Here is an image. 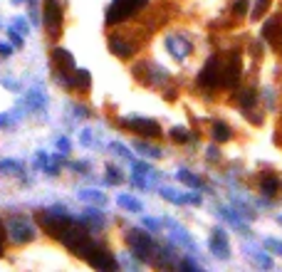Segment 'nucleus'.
Wrapping results in <instances>:
<instances>
[{
  "label": "nucleus",
  "mask_w": 282,
  "mask_h": 272,
  "mask_svg": "<svg viewBox=\"0 0 282 272\" xmlns=\"http://www.w3.org/2000/svg\"><path fill=\"white\" fill-rule=\"evenodd\" d=\"M77 198L82 203H87V205H107V193H102V191H97V188H82L79 193H77Z\"/></svg>",
  "instance_id": "a211bd4d"
},
{
  "label": "nucleus",
  "mask_w": 282,
  "mask_h": 272,
  "mask_svg": "<svg viewBox=\"0 0 282 272\" xmlns=\"http://www.w3.org/2000/svg\"><path fill=\"white\" fill-rule=\"evenodd\" d=\"M5 238L13 245L23 247V245L32 243L37 238V230H35V225H32V220L28 215H10L5 220Z\"/></svg>",
  "instance_id": "f03ea898"
},
{
  "label": "nucleus",
  "mask_w": 282,
  "mask_h": 272,
  "mask_svg": "<svg viewBox=\"0 0 282 272\" xmlns=\"http://www.w3.org/2000/svg\"><path fill=\"white\" fill-rule=\"evenodd\" d=\"M161 198L169 203H176V205H198L200 203L198 193H184V191H176V188H171V186L161 188Z\"/></svg>",
  "instance_id": "ddd939ff"
},
{
  "label": "nucleus",
  "mask_w": 282,
  "mask_h": 272,
  "mask_svg": "<svg viewBox=\"0 0 282 272\" xmlns=\"http://www.w3.org/2000/svg\"><path fill=\"white\" fill-rule=\"evenodd\" d=\"M169 136L173 139L176 143H186V141H191V131L186 129V127H173V129L169 131Z\"/></svg>",
  "instance_id": "2f4dec72"
},
{
  "label": "nucleus",
  "mask_w": 282,
  "mask_h": 272,
  "mask_svg": "<svg viewBox=\"0 0 282 272\" xmlns=\"http://www.w3.org/2000/svg\"><path fill=\"white\" fill-rule=\"evenodd\" d=\"M248 8H250V0H235L233 3V15H245L248 13Z\"/></svg>",
  "instance_id": "79ce46f5"
},
{
  "label": "nucleus",
  "mask_w": 282,
  "mask_h": 272,
  "mask_svg": "<svg viewBox=\"0 0 282 272\" xmlns=\"http://www.w3.org/2000/svg\"><path fill=\"white\" fill-rule=\"evenodd\" d=\"M263 247H265L268 253H272V255H280V258H282V240H275V238H265V240H263Z\"/></svg>",
  "instance_id": "f704fd0d"
},
{
  "label": "nucleus",
  "mask_w": 282,
  "mask_h": 272,
  "mask_svg": "<svg viewBox=\"0 0 282 272\" xmlns=\"http://www.w3.org/2000/svg\"><path fill=\"white\" fill-rule=\"evenodd\" d=\"M122 181H124L122 171H119L116 166H112V163H107V183H112V186H119Z\"/></svg>",
  "instance_id": "473e14b6"
},
{
  "label": "nucleus",
  "mask_w": 282,
  "mask_h": 272,
  "mask_svg": "<svg viewBox=\"0 0 282 272\" xmlns=\"http://www.w3.org/2000/svg\"><path fill=\"white\" fill-rule=\"evenodd\" d=\"M0 176H23V163L15 158H0Z\"/></svg>",
  "instance_id": "5701e85b"
},
{
  "label": "nucleus",
  "mask_w": 282,
  "mask_h": 272,
  "mask_svg": "<svg viewBox=\"0 0 282 272\" xmlns=\"http://www.w3.org/2000/svg\"><path fill=\"white\" fill-rule=\"evenodd\" d=\"M223 87H235L240 82V52H230L223 59V72H220Z\"/></svg>",
  "instance_id": "9b49d317"
},
{
  "label": "nucleus",
  "mask_w": 282,
  "mask_h": 272,
  "mask_svg": "<svg viewBox=\"0 0 282 272\" xmlns=\"http://www.w3.org/2000/svg\"><path fill=\"white\" fill-rule=\"evenodd\" d=\"M277 223H282V215H277Z\"/></svg>",
  "instance_id": "603ef678"
},
{
  "label": "nucleus",
  "mask_w": 282,
  "mask_h": 272,
  "mask_svg": "<svg viewBox=\"0 0 282 272\" xmlns=\"http://www.w3.org/2000/svg\"><path fill=\"white\" fill-rule=\"evenodd\" d=\"M122 127H127V129H131L134 134H141V136H146V139H158V136H161L158 121L144 119V116H127V119H122Z\"/></svg>",
  "instance_id": "1a4fd4ad"
},
{
  "label": "nucleus",
  "mask_w": 282,
  "mask_h": 272,
  "mask_svg": "<svg viewBox=\"0 0 282 272\" xmlns=\"http://www.w3.org/2000/svg\"><path fill=\"white\" fill-rule=\"evenodd\" d=\"M208 247H211V253L218 260H228V258H230V243H228L226 233H223L220 228L213 230L211 240H208Z\"/></svg>",
  "instance_id": "2eb2a0df"
},
{
  "label": "nucleus",
  "mask_w": 282,
  "mask_h": 272,
  "mask_svg": "<svg viewBox=\"0 0 282 272\" xmlns=\"http://www.w3.org/2000/svg\"><path fill=\"white\" fill-rule=\"evenodd\" d=\"M116 203H119V208H124L129 213H141V211H144V203H141L139 198H134V196H129V193H122V196L116 198Z\"/></svg>",
  "instance_id": "4be33fe9"
},
{
  "label": "nucleus",
  "mask_w": 282,
  "mask_h": 272,
  "mask_svg": "<svg viewBox=\"0 0 282 272\" xmlns=\"http://www.w3.org/2000/svg\"><path fill=\"white\" fill-rule=\"evenodd\" d=\"M25 3H28L30 8H35V5H37V0H25Z\"/></svg>",
  "instance_id": "8fccbe9b"
},
{
  "label": "nucleus",
  "mask_w": 282,
  "mask_h": 272,
  "mask_svg": "<svg viewBox=\"0 0 282 272\" xmlns=\"http://www.w3.org/2000/svg\"><path fill=\"white\" fill-rule=\"evenodd\" d=\"M10 3H15V5H23V3H25V0H10Z\"/></svg>",
  "instance_id": "3c124183"
},
{
  "label": "nucleus",
  "mask_w": 282,
  "mask_h": 272,
  "mask_svg": "<svg viewBox=\"0 0 282 272\" xmlns=\"http://www.w3.org/2000/svg\"><path fill=\"white\" fill-rule=\"evenodd\" d=\"M47 161H50V154H47V151H37V156H35V161H32L35 171H45Z\"/></svg>",
  "instance_id": "e433bc0d"
},
{
  "label": "nucleus",
  "mask_w": 282,
  "mask_h": 272,
  "mask_svg": "<svg viewBox=\"0 0 282 272\" xmlns=\"http://www.w3.org/2000/svg\"><path fill=\"white\" fill-rule=\"evenodd\" d=\"M72 112H74V116H77V119H85V116H89V109H87V107H72Z\"/></svg>",
  "instance_id": "49530a36"
},
{
  "label": "nucleus",
  "mask_w": 282,
  "mask_h": 272,
  "mask_svg": "<svg viewBox=\"0 0 282 272\" xmlns=\"http://www.w3.org/2000/svg\"><path fill=\"white\" fill-rule=\"evenodd\" d=\"M277 25H280V20H277V15H272L265 20V25H263V37L268 40V43H275V32H277Z\"/></svg>",
  "instance_id": "cd10ccee"
},
{
  "label": "nucleus",
  "mask_w": 282,
  "mask_h": 272,
  "mask_svg": "<svg viewBox=\"0 0 282 272\" xmlns=\"http://www.w3.org/2000/svg\"><path fill=\"white\" fill-rule=\"evenodd\" d=\"M43 25L52 37H57V32L62 30V5H59V0H45Z\"/></svg>",
  "instance_id": "9d476101"
},
{
  "label": "nucleus",
  "mask_w": 282,
  "mask_h": 272,
  "mask_svg": "<svg viewBox=\"0 0 282 272\" xmlns=\"http://www.w3.org/2000/svg\"><path fill=\"white\" fill-rule=\"evenodd\" d=\"M164 225V220H156V218H144V228L151 230V233H158V228Z\"/></svg>",
  "instance_id": "37998d69"
},
{
  "label": "nucleus",
  "mask_w": 282,
  "mask_h": 272,
  "mask_svg": "<svg viewBox=\"0 0 282 272\" xmlns=\"http://www.w3.org/2000/svg\"><path fill=\"white\" fill-rule=\"evenodd\" d=\"M109 50H112V55H116V57H122V59H129L134 55V45L127 43L122 35H112L109 37Z\"/></svg>",
  "instance_id": "f3484780"
},
{
  "label": "nucleus",
  "mask_w": 282,
  "mask_h": 272,
  "mask_svg": "<svg viewBox=\"0 0 282 272\" xmlns=\"http://www.w3.org/2000/svg\"><path fill=\"white\" fill-rule=\"evenodd\" d=\"M176 178L184 183V186H188V188H200L203 186V181L198 178L196 173H191V171H186V169H181V171L176 173Z\"/></svg>",
  "instance_id": "bb28decb"
},
{
  "label": "nucleus",
  "mask_w": 282,
  "mask_h": 272,
  "mask_svg": "<svg viewBox=\"0 0 282 272\" xmlns=\"http://www.w3.org/2000/svg\"><path fill=\"white\" fill-rule=\"evenodd\" d=\"M79 143H82V146H94V131L92 129L79 131Z\"/></svg>",
  "instance_id": "a19ab883"
},
{
  "label": "nucleus",
  "mask_w": 282,
  "mask_h": 272,
  "mask_svg": "<svg viewBox=\"0 0 282 272\" xmlns=\"http://www.w3.org/2000/svg\"><path fill=\"white\" fill-rule=\"evenodd\" d=\"M77 258H82L89 265V267H94V270H116L119 267V262L114 260V255L104 247V245L94 243L92 238L85 243V247L77 253Z\"/></svg>",
  "instance_id": "7ed1b4c3"
},
{
  "label": "nucleus",
  "mask_w": 282,
  "mask_h": 272,
  "mask_svg": "<svg viewBox=\"0 0 282 272\" xmlns=\"http://www.w3.org/2000/svg\"><path fill=\"white\" fill-rule=\"evenodd\" d=\"M220 72H223V59L218 57V55H213V57L203 65L200 74H198V85L206 87V89H218V87H223Z\"/></svg>",
  "instance_id": "6e6552de"
},
{
  "label": "nucleus",
  "mask_w": 282,
  "mask_h": 272,
  "mask_svg": "<svg viewBox=\"0 0 282 272\" xmlns=\"http://www.w3.org/2000/svg\"><path fill=\"white\" fill-rule=\"evenodd\" d=\"M144 5H146V0H114L112 5L107 8L104 20H107V25H119V23L129 20L131 15L139 13Z\"/></svg>",
  "instance_id": "39448f33"
},
{
  "label": "nucleus",
  "mask_w": 282,
  "mask_h": 272,
  "mask_svg": "<svg viewBox=\"0 0 282 272\" xmlns=\"http://www.w3.org/2000/svg\"><path fill=\"white\" fill-rule=\"evenodd\" d=\"M245 253H248V258L253 260L257 267H263V270H270V267H272V260H270V255H265V253H260V250H255V247H248Z\"/></svg>",
  "instance_id": "393cba45"
},
{
  "label": "nucleus",
  "mask_w": 282,
  "mask_h": 272,
  "mask_svg": "<svg viewBox=\"0 0 282 272\" xmlns=\"http://www.w3.org/2000/svg\"><path fill=\"white\" fill-rule=\"evenodd\" d=\"M35 220H37V225L50 235V238H59V233L65 230V225H70L72 218L70 211L65 208V205H52V208H45L40 213H35Z\"/></svg>",
  "instance_id": "f257e3e1"
},
{
  "label": "nucleus",
  "mask_w": 282,
  "mask_h": 272,
  "mask_svg": "<svg viewBox=\"0 0 282 272\" xmlns=\"http://www.w3.org/2000/svg\"><path fill=\"white\" fill-rule=\"evenodd\" d=\"M109 151H114L116 156H122V158H131L129 149L124 146V143H119V141H112V143H109Z\"/></svg>",
  "instance_id": "58836bf2"
},
{
  "label": "nucleus",
  "mask_w": 282,
  "mask_h": 272,
  "mask_svg": "<svg viewBox=\"0 0 282 272\" xmlns=\"http://www.w3.org/2000/svg\"><path fill=\"white\" fill-rule=\"evenodd\" d=\"M89 87H92V74L87 70H74V74H72V89L89 92Z\"/></svg>",
  "instance_id": "412c9836"
},
{
  "label": "nucleus",
  "mask_w": 282,
  "mask_h": 272,
  "mask_svg": "<svg viewBox=\"0 0 282 272\" xmlns=\"http://www.w3.org/2000/svg\"><path fill=\"white\" fill-rule=\"evenodd\" d=\"M134 149L146 158H161L164 156V151H161L158 146H151V143H146V141H134Z\"/></svg>",
  "instance_id": "a878e982"
},
{
  "label": "nucleus",
  "mask_w": 282,
  "mask_h": 272,
  "mask_svg": "<svg viewBox=\"0 0 282 272\" xmlns=\"http://www.w3.org/2000/svg\"><path fill=\"white\" fill-rule=\"evenodd\" d=\"M127 243L129 247H131V255L136 260H151V255H154V250H156V243H154V238L149 235V233H144V230H129L127 233Z\"/></svg>",
  "instance_id": "0eeeda50"
},
{
  "label": "nucleus",
  "mask_w": 282,
  "mask_h": 272,
  "mask_svg": "<svg viewBox=\"0 0 282 272\" xmlns=\"http://www.w3.org/2000/svg\"><path fill=\"white\" fill-rule=\"evenodd\" d=\"M77 220H79V223H82V225H85L89 233H94V230H102V228H104V223H107V220H104V213L99 211V205H92V208H87V211L79 215Z\"/></svg>",
  "instance_id": "dca6fc26"
},
{
  "label": "nucleus",
  "mask_w": 282,
  "mask_h": 272,
  "mask_svg": "<svg viewBox=\"0 0 282 272\" xmlns=\"http://www.w3.org/2000/svg\"><path fill=\"white\" fill-rule=\"evenodd\" d=\"M260 191H263L265 196H275V193L280 191V181H277L275 176H265L263 183H260Z\"/></svg>",
  "instance_id": "7c9ffc66"
},
{
  "label": "nucleus",
  "mask_w": 282,
  "mask_h": 272,
  "mask_svg": "<svg viewBox=\"0 0 282 272\" xmlns=\"http://www.w3.org/2000/svg\"><path fill=\"white\" fill-rule=\"evenodd\" d=\"M265 3H268V0H257V8H255V15H253V17H260V15H263V8H265Z\"/></svg>",
  "instance_id": "09e8293b"
},
{
  "label": "nucleus",
  "mask_w": 282,
  "mask_h": 272,
  "mask_svg": "<svg viewBox=\"0 0 282 272\" xmlns=\"http://www.w3.org/2000/svg\"><path fill=\"white\" fill-rule=\"evenodd\" d=\"M13 45L10 43H0V59H8V57H13Z\"/></svg>",
  "instance_id": "c03bdc74"
},
{
  "label": "nucleus",
  "mask_w": 282,
  "mask_h": 272,
  "mask_svg": "<svg viewBox=\"0 0 282 272\" xmlns=\"http://www.w3.org/2000/svg\"><path fill=\"white\" fill-rule=\"evenodd\" d=\"M57 151H59V156H70V151H72V143H70V139H65V136H59V139H57Z\"/></svg>",
  "instance_id": "ea45409f"
},
{
  "label": "nucleus",
  "mask_w": 282,
  "mask_h": 272,
  "mask_svg": "<svg viewBox=\"0 0 282 272\" xmlns=\"http://www.w3.org/2000/svg\"><path fill=\"white\" fill-rule=\"evenodd\" d=\"M23 107H25L28 112H37V114H43L45 109H47V94H45V89L32 87L28 94L23 97Z\"/></svg>",
  "instance_id": "4468645a"
},
{
  "label": "nucleus",
  "mask_w": 282,
  "mask_h": 272,
  "mask_svg": "<svg viewBox=\"0 0 282 272\" xmlns=\"http://www.w3.org/2000/svg\"><path fill=\"white\" fill-rule=\"evenodd\" d=\"M72 169H74V171H89V163H85V161H77V163H72Z\"/></svg>",
  "instance_id": "de8ad7c7"
},
{
  "label": "nucleus",
  "mask_w": 282,
  "mask_h": 272,
  "mask_svg": "<svg viewBox=\"0 0 282 272\" xmlns=\"http://www.w3.org/2000/svg\"><path fill=\"white\" fill-rule=\"evenodd\" d=\"M3 253H5V223L0 220V258H3Z\"/></svg>",
  "instance_id": "a18cd8bd"
},
{
  "label": "nucleus",
  "mask_w": 282,
  "mask_h": 272,
  "mask_svg": "<svg viewBox=\"0 0 282 272\" xmlns=\"http://www.w3.org/2000/svg\"><path fill=\"white\" fill-rule=\"evenodd\" d=\"M218 215L220 218H226L230 225H235V228H243V218H240L233 208H226V205H218Z\"/></svg>",
  "instance_id": "c85d7f7f"
},
{
  "label": "nucleus",
  "mask_w": 282,
  "mask_h": 272,
  "mask_svg": "<svg viewBox=\"0 0 282 272\" xmlns=\"http://www.w3.org/2000/svg\"><path fill=\"white\" fill-rule=\"evenodd\" d=\"M57 240L65 245L70 253H74V255H77V253L85 247L87 240H89V230H87L85 225H82V223L74 218L70 225H65V230L59 233V238H57Z\"/></svg>",
  "instance_id": "423d86ee"
},
{
  "label": "nucleus",
  "mask_w": 282,
  "mask_h": 272,
  "mask_svg": "<svg viewBox=\"0 0 282 272\" xmlns=\"http://www.w3.org/2000/svg\"><path fill=\"white\" fill-rule=\"evenodd\" d=\"M166 50L173 55L176 62H184V59L193 52V45L188 43L184 35H169V37H166Z\"/></svg>",
  "instance_id": "f8f14e48"
},
{
  "label": "nucleus",
  "mask_w": 282,
  "mask_h": 272,
  "mask_svg": "<svg viewBox=\"0 0 282 272\" xmlns=\"http://www.w3.org/2000/svg\"><path fill=\"white\" fill-rule=\"evenodd\" d=\"M131 171L136 173V176H141V178H146L149 186H154L156 181H158V171H156L154 166H149L146 161H134L131 163Z\"/></svg>",
  "instance_id": "aec40b11"
},
{
  "label": "nucleus",
  "mask_w": 282,
  "mask_h": 272,
  "mask_svg": "<svg viewBox=\"0 0 282 272\" xmlns=\"http://www.w3.org/2000/svg\"><path fill=\"white\" fill-rule=\"evenodd\" d=\"M230 136H233V131H230L228 124H223V121H215L213 124V139L215 141H230Z\"/></svg>",
  "instance_id": "c756f323"
},
{
  "label": "nucleus",
  "mask_w": 282,
  "mask_h": 272,
  "mask_svg": "<svg viewBox=\"0 0 282 272\" xmlns=\"http://www.w3.org/2000/svg\"><path fill=\"white\" fill-rule=\"evenodd\" d=\"M164 225H166V228H171V230H173V240H176V243L181 245V247H188L191 253L196 250V243L191 240V235H188V233H186V230L181 228V225H176L173 220H164Z\"/></svg>",
  "instance_id": "6ab92c4d"
},
{
  "label": "nucleus",
  "mask_w": 282,
  "mask_h": 272,
  "mask_svg": "<svg viewBox=\"0 0 282 272\" xmlns=\"http://www.w3.org/2000/svg\"><path fill=\"white\" fill-rule=\"evenodd\" d=\"M8 43L13 45V47H17V50H23V47H25V37L15 28H8Z\"/></svg>",
  "instance_id": "c9c22d12"
},
{
  "label": "nucleus",
  "mask_w": 282,
  "mask_h": 272,
  "mask_svg": "<svg viewBox=\"0 0 282 272\" xmlns=\"http://www.w3.org/2000/svg\"><path fill=\"white\" fill-rule=\"evenodd\" d=\"M238 104L243 107V109H253V104H255V92L253 89H243L240 97H238Z\"/></svg>",
  "instance_id": "72a5a7b5"
},
{
  "label": "nucleus",
  "mask_w": 282,
  "mask_h": 272,
  "mask_svg": "<svg viewBox=\"0 0 282 272\" xmlns=\"http://www.w3.org/2000/svg\"><path fill=\"white\" fill-rule=\"evenodd\" d=\"M52 70H55V82H59L62 87L72 89V74L77 70L74 65V57H72L70 50L65 47H52Z\"/></svg>",
  "instance_id": "20e7f679"
},
{
  "label": "nucleus",
  "mask_w": 282,
  "mask_h": 272,
  "mask_svg": "<svg viewBox=\"0 0 282 272\" xmlns=\"http://www.w3.org/2000/svg\"><path fill=\"white\" fill-rule=\"evenodd\" d=\"M23 119V109H10V112H3L0 114V129H13L15 124Z\"/></svg>",
  "instance_id": "b1692460"
},
{
  "label": "nucleus",
  "mask_w": 282,
  "mask_h": 272,
  "mask_svg": "<svg viewBox=\"0 0 282 272\" xmlns=\"http://www.w3.org/2000/svg\"><path fill=\"white\" fill-rule=\"evenodd\" d=\"M10 28H15V30H17V32H20V35H23V37H25V35H28V32H30V23H28V20H25V17H15V20H13V25H10Z\"/></svg>",
  "instance_id": "4c0bfd02"
}]
</instances>
